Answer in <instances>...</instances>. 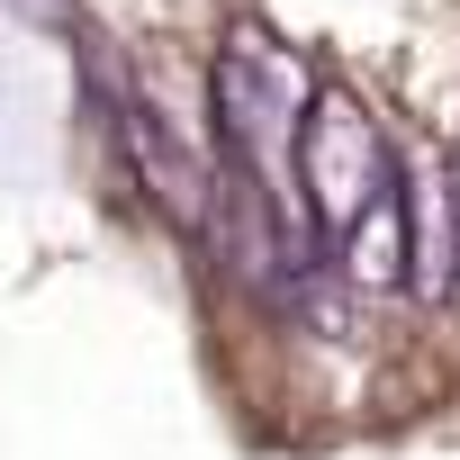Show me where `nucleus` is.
<instances>
[{"label":"nucleus","instance_id":"3","mask_svg":"<svg viewBox=\"0 0 460 460\" xmlns=\"http://www.w3.org/2000/svg\"><path fill=\"white\" fill-rule=\"evenodd\" d=\"M451 226H460V172H451ZM451 280H460V253H451Z\"/></svg>","mask_w":460,"mask_h":460},{"label":"nucleus","instance_id":"2","mask_svg":"<svg viewBox=\"0 0 460 460\" xmlns=\"http://www.w3.org/2000/svg\"><path fill=\"white\" fill-rule=\"evenodd\" d=\"M298 118V64H280L262 37H235V55L217 64V136L235 163H271V145H289Z\"/></svg>","mask_w":460,"mask_h":460},{"label":"nucleus","instance_id":"1","mask_svg":"<svg viewBox=\"0 0 460 460\" xmlns=\"http://www.w3.org/2000/svg\"><path fill=\"white\" fill-rule=\"evenodd\" d=\"M397 163L379 154V127L361 118L352 91H316L298 118V154H289V190H298V226H343Z\"/></svg>","mask_w":460,"mask_h":460}]
</instances>
